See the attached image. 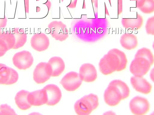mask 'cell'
Returning <instances> with one entry per match:
<instances>
[{
    "label": "cell",
    "instance_id": "obj_1",
    "mask_svg": "<svg viewBox=\"0 0 154 115\" xmlns=\"http://www.w3.org/2000/svg\"><path fill=\"white\" fill-rule=\"evenodd\" d=\"M128 60L125 53L121 50L113 48L109 50L100 60L99 69L106 75L115 72H119L126 67Z\"/></svg>",
    "mask_w": 154,
    "mask_h": 115
},
{
    "label": "cell",
    "instance_id": "obj_2",
    "mask_svg": "<svg viewBox=\"0 0 154 115\" xmlns=\"http://www.w3.org/2000/svg\"><path fill=\"white\" fill-rule=\"evenodd\" d=\"M99 104L97 96L91 93L78 100L74 105V108L78 115H88L97 108Z\"/></svg>",
    "mask_w": 154,
    "mask_h": 115
},
{
    "label": "cell",
    "instance_id": "obj_3",
    "mask_svg": "<svg viewBox=\"0 0 154 115\" xmlns=\"http://www.w3.org/2000/svg\"><path fill=\"white\" fill-rule=\"evenodd\" d=\"M48 26L50 34L56 40L62 42L69 37V30L67 26L61 21H53L48 24Z\"/></svg>",
    "mask_w": 154,
    "mask_h": 115
},
{
    "label": "cell",
    "instance_id": "obj_4",
    "mask_svg": "<svg viewBox=\"0 0 154 115\" xmlns=\"http://www.w3.org/2000/svg\"><path fill=\"white\" fill-rule=\"evenodd\" d=\"M151 66L147 60L141 57H135L131 63L130 70L134 76L143 77L148 72Z\"/></svg>",
    "mask_w": 154,
    "mask_h": 115
},
{
    "label": "cell",
    "instance_id": "obj_5",
    "mask_svg": "<svg viewBox=\"0 0 154 115\" xmlns=\"http://www.w3.org/2000/svg\"><path fill=\"white\" fill-rule=\"evenodd\" d=\"M14 65L20 70H25L32 64L33 57L29 51L23 50L16 53L12 58Z\"/></svg>",
    "mask_w": 154,
    "mask_h": 115
},
{
    "label": "cell",
    "instance_id": "obj_6",
    "mask_svg": "<svg viewBox=\"0 0 154 115\" xmlns=\"http://www.w3.org/2000/svg\"><path fill=\"white\" fill-rule=\"evenodd\" d=\"M129 107L131 111L133 114L143 115L149 111L150 105L148 101L145 98L136 96L131 100Z\"/></svg>",
    "mask_w": 154,
    "mask_h": 115
},
{
    "label": "cell",
    "instance_id": "obj_7",
    "mask_svg": "<svg viewBox=\"0 0 154 115\" xmlns=\"http://www.w3.org/2000/svg\"><path fill=\"white\" fill-rule=\"evenodd\" d=\"M82 82L79 74L75 72H71L64 76L60 83L66 90L73 91L80 86Z\"/></svg>",
    "mask_w": 154,
    "mask_h": 115
},
{
    "label": "cell",
    "instance_id": "obj_8",
    "mask_svg": "<svg viewBox=\"0 0 154 115\" xmlns=\"http://www.w3.org/2000/svg\"><path fill=\"white\" fill-rule=\"evenodd\" d=\"M51 74L48 63L42 62L36 66L33 73V78L37 84H43L49 80Z\"/></svg>",
    "mask_w": 154,
    "mask_h": 115
},
{
    "label": "cell",
    "instance_id": "obj_9",
    "mask_svg": "<svg viewBox=\"0 0 154 115\" xmlns=\"http://www.w3.org/2000/svg\"><path fill=\"white\" fill-rule=\"evenodd\" d=\"M18 74L14 69L0 63V84L9 85L16 83Z\"/></svg>",
    "mask_w": 154,
    "mask_h": 115
},
{
    "label": "cell",
    "instance_id": "obj_10",
    "mask_svg": "<svg viewBox=\"0 0 154 115\" xmlns=\"http://www.w3.org/2000/svg\"><path fill=\"white\" fill-rule=\"evenodd\" d=\"M31 47L35 50L41 52L47 49L50 45V40L45 33L41 32L34 34L30 40Z\"/></svg>",
    "mask_w": 154,
    "mask_h": 115
},
{
    "label": "cell",
    "instance_id": "obj_11",
    "mask_svg": "<svg viewBox=\"0 0 154 115\" xmlns=\"http://www.w3.org/2000/svg\"><path fill=\"white\" fill-rule=\"evenodd\" d=\"M43 88L47 96L46 105L54 106L59 102L62 97V93L57 86L54 84H49L46 85Z\"/></svg>",
    "mask_w": 154,
    "mask_h": 115
},
{
    "label": "cell",
    "instance_id": "obj_12",
    "mask_svg": "<svg viewBox=\"0 0 154 115\" xmlns=\"http://www.w3.org/2000/svg\"><path fill=\"white\" fill-rule=\"evenodd\" d=\"M104 99L105 103L110 106L117 105L123 100L121 94L116 88L109 84L104 92Z\"/></svg>",
    "mask_w": 154,
    "mask_h": 115
},
{
    "label": "cell",
    "instance_id": "obj_13",
    "mask_svg": "<svg viewBox=\"0 0 154 115\" xmlns=\"http://www.w3.org/2000/svg\"><path fill=\"white\" fill-rule=\"evenodd\" d=\"M79 76L82 80L87 82H91L96 80L97 73L94 66L91 63H85L80 67Z\"/></svg>",
    "mask_w": 154,
    "mask_h": 115
},
{
    "label": "cell",
    "instance_id": "obj_14",
    "mask_svg": "<svg viewBox=\"0 0 154 115\" xmlns=\"http://www.w3.org/2000/svg\"><path fill=\"white\" fill-rule=\"evenodd\" d=\"M130 82L134 88L139 92L147 94L151 92V85L143 77L132 76Z\"/></svg>",
    "mask_w": 154,
    "mask_h": 115
},
{
    "label": "cell",
    "instance_id": "obj_15",
    "mask_svg": "<svg viewBox=\"0 0 154 115\" xmlns=\"http://www.w3.org/2000/svg\"><path fill=\"white\" fill-rule=\"evenodd\" d=\"M29 102L31 105L39 106L46 104L47 97L46 92L42 89L29 92L27 96Z\"/></svg>",
    "mask_w": 154,
    "mask_h": 115
},
{
    "label": "cell",
    "instance_id": "obj_16",
    "mask_svg": "<svg viewBox=\"0 0 154 115\" xmlns=\"http://www.w3.org/2000/svg\"><path fill=\"white\" fill-rule=\"evenodd\" d=\"M120 43L123 48L129 50L135 49L138 44L137 36L134 34L129 33H124L121 36Z\"/></svg>",
    "mask_w": 154,
    "mask_h": 115
},
{
    "label": "cell",
    "instance_id": "obj_17",
    "mask_svg": "<svg viewBox=\"0 0 154 115\" xmlns=\"http://www.w3.org/2000/svg\"><path fill=\"white\" fill-rule=\"evenodd\" d=\"M48 63L51 69V76L57 77L59 76L64 70V62L60 57H52L49 59Z\"/></svg>",
    "mask_w": 154,
    "mask_h": 115
},
{
    "label": "cell",
    "instance_id": "obj_18",
    "mask_svg": "<svg viewBox=\"0 0 154 115\" xmlns=\"http://www.w3.org/2000/svg\"><path fill=\"white\" fill-rule=\"evenodd\" d=\"M121 22L123 27L126 29L138 30L143 26V19L142 16L137 13L136 18H123Z\"/></svg>",
    "mask_w": 154,
    "mask_h": 115
},
{
    "label": "cell",
    "instance_id": "obj_19",
    "mask_svg": "<svg viewBox=\"0 0 154 115\" xmlns=\"http://www.w3.org/2000/svg\"><path fill=\"white\" fill-rule=\"evenodd\" d=\"M14 34L15 40V45L13 49H17L22 47L27 41V34L23 28H14L11 31Z\"/></svg>",
    "mask_w": 154,
    "mask_h": 115
},
{
    "label": "cell",
    "instance_id": "obj_20",
    "mask_svg": "<svg viewBox=\"0 0 154 115\" xmlns=\"http://www.w3.org/2000/svg\"><path fill=\"white\" fill-rule=\"evenodd\" d=\"M29 93L27 91L22 90L18 92L15 96V103L18 107L22 110H27L32 106L27 99Z\"/></svg>",
    "mask_w": 154,
    "mask_h": 115
},
{
    "label": "cell",
    "instance_id": "obj_21",
    "mask_svg": "<svg viewBox=\"0 0 154 115\" xmlns=\"http://www.w3.org/2000/svg\"><path fill=\"white\" fill-rule=\"evenodd\" d=\"M0 40L7 47L8 50L13 49L15 44V37L11 31H0Z\"/></svg>",
    "mask_w": 154,
    "mask_h": 115
},
{
    "label": "cell",
    "instance_id": "obj_22",
    "mask_svg": "<svg viewBox=\"0 0 154 115\" xmlns=\"http://www.w3.org/2000/svg\"><path fill=\"white\" fill-rule=\"evenodd\" d=\"M115 87L121 94L122 99L128 98L130 95L129 89L127 84L119 80H114L109 83Z\"/></svg>",
    "mask_w": 154,
    "mask_h": 115
},
{
    "label": "cell",
    "instance_id": "obj_23",
    "mask_svg": "<svg viewBox=\"0 0 154 115\" xmlns=\"http://www.w3.org/2000/svg\"><path fill=\"white\" fill-rule=\"evenodd\" d=\"M136 6L143 13L149 14L154 11V0H140Z\"/></svg>",
    "mask_w": 154,
    "mask_h": 115
},
{
    "label": "cell",
    "instance_id": "obj_24",
    "mask_svg": "<svg viewBox=\"0 0 154 115\" xmlns=\"http://www.w3.org/2000/svg\"><path fill=\"white\" fill-rule=\"evenodd\" d=\"M141 57L148 60L151 64L154 63V56L151 50L146 48L143 47L139 49L136 53L135 57Z\"/></svg>",
    "mask_w": 154,
    "mask_h": 115
},
{
    "label": "cell",
    "instance_id": "obj_25",
    "mask_svg": "<svg viewBox=\"0 0 154 115\" xmlns=\"http://www.w3.org/2000/svg\"><path fill=\"white\" fill-rule=\"evenodd\" d=\"M146 34L148 35H154V16L149 18L147 20L145 25Z\"/></svg>",
    "mask_w": 154,
    "mask_h": 115
},
{
    "label": "cell",
    "instance_id": "obj_26",
    "mask_svg": "<svg viewBox=\"0 0 154 115\" xmlns=\"http://www.w3.org/2000/svg\"><path fill=\"white\" fill-rule=\"evenodd\" d=\"M17 114L14 110L7 104L2 105L0 106V115Z\"/></svg>",
    "mask_w": 154,
    "mask_h": 115
},
{
    "label": "cell",
    "instance_id": "obj_27",
    "mask_svg": "<svg viewBox=\"0 0 154 115\" xmlns=\"http://www.w3.org/2000/svg\"><path fill=\"white\" fill-rule=\"evenodd\" d=\"M8 51L7 47L0 40V57L4 56Z\"/></svg>",
    "mask_w": 154,
    "mask_h": 115
},
{
    "label": "cell",
    "instance_id": "obj_28",
    "mask_svg": "<svg viewBox=\"0 0 154 115\" xmlns=\"http://www.w3.org/2000/svg\"><path fill=\"white\" fill-rule=\"evenodd\" d=\"M8 19L5 15L4 18H0V31L5 27L7 25Z\"/></svg>",
    "mask_w": 154,
    "mask_h": 115
},
{
    "label": "cell",
    "instance_id": "obj_29",
    "mask_svg": "<svg viewBox=\"0 0 154 115\" xmlns=\"http://www.w3.org/2000/svg\"><path fill=\"white\" fill-rule=\"evenodd\" d=\"M122 12V0H118V14L120 15Z\"/></svg>",
    "mask_w": 154,
    "mask_h": 115
},
{
    "label": "cell",
    "instance_id": "obj_30",
    "mask_svg": "<svg viewBox=\"0 0 154 115\" xmlns=\"http://www.w3.org/2000/svg\"><path fill=\"white\" fill-rule=\"evenodd\" d=\"M77 0H71L69 4L67 6L70 8H74L76 7Z\"/></svg>",
    "mask_w": 154,
    "mask_h": 115
},
{
    "label": "cell",
    "instance_id": "obj_31",
    "mask_svg": "<svg viewBox=\"0 0 154 115\" xmlns=\"http://www.w3.org/2000/svg\"><path fill=\"white\" fill-rule=\"evenodd\" d=\"M25 11L26 13H29V0H24Z\"/></svg>",
    "mask_w": 154,
    "mask_h": 115
},
{
    "label": "cell",
    "instance_id": "obj_32",
    "mask_svg": "<svg viewBox=\"0 0 154 115\" xmlns=\"http://www.w3.org/2000/svg\"><path fill=\"white\" fill-rule=\"evenodd\" d=\"M105 13H106V15L109 16V13H108V10H107V9L106 7V6H105Z\"/></svg>",
    "mask_w": 154,
    "mask_h": 115
},
{
    "label": "cell",
    "instance_id": "obj_33",
    "mask_svg": "<svg viewBox=\"0 0 154 115\" xmlns=\"http://www.w3.org/2000/svg\"><path fill=\"white\" fill-rule=\"evenodd\" d=\"M131 1H136V3L138 2V1H139L140 0H130Z\"/></svg>",
    "mask_w": 154,
    "mask_h": 115
}]
</instances>
